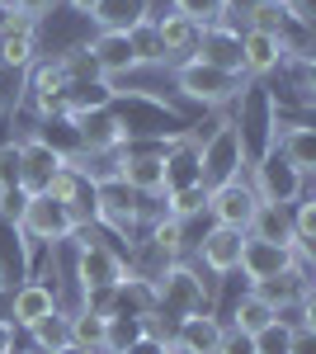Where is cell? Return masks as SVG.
Segmentation results:
<instances>
[{
	"label": "cell",
	"mask_w": 316,
	"mask_h": 354,
	"mask_svg": "<svg viewBox=\"0 0 316 354\" xmlns=\"http://www.w3.org/2000/svg\"><path fill=\"white\" fill-rule=\"evenodd\" d=\"M170 81H175V90L185 95L189 104H198V109H227V104H236L241 95L250 90V81H245V76L217 71V66L198 62V57L175 62V66H170Z\"/></svg>",
	"instance_id": "obj_1"
},
{
	"label": "cell",
	"mask_w": 316,
	"mask_h": 354,
	"mask_svg": "<svg viewBox=\"0 0 316 354\" xmlns=\"http://www.w3.org/2000/svg\"><path fill=\"white\" fill-rule=\"evenodd\" d=\"M198 165H203V185H227L241 180L250 165V142L245 128H236V118H217L208 137H198Z\"/></svg>",
	"instance_id": "obj_2"
},
{
	"label": "cell",
	"mask_w": 316,
	"mask_h": 354,
	"mask_svg": "<svg viewBox=\"0 0 316 354\" xmlns=\"http://www.w3.org/2000/svg\"><path fill=\"white\" fill-rule=\"evenodd\" d=\"M151 302H156L151 312H160V317L175 326V322H185L194 312H208L212 307V283H203V274L194 270V265L175 260V265L151 283Z\"/></svg>",
	"instance_id": "obj_3"
},
{
	"label": "cell",
	"mask_w": 316,
	"mask_h": 354,
	"mask_svg": "<svg viewBox=\"0 0 316 354\" xmlns=\"http://www.w3.org/2000/svg\"><path fill=\"white\" fill-rule=\"evenodd\" d=\"M76 279H80V293H90V288H118L123 279H128V260L113 250V245L100 236V227H76Z\"/></svg>",
	"instance_id": "obj_4"
},
{
	"label": "cell",
	"mask_w": 316,
	"mask_h": 354,
	"mask_svg": "<svg viewBox=\"0 0 316 354\" xmlns=\"http://www.w3.org/2000/svg\"><path fill=\"white\" fill-rule=\"evenodd\" d=\"M245 180H250V189L260 203H274V208H292L302 194H307V175L302 170H292L274 147H260L250 165H245Z\"/></svg>",
	"instance_id": "obj_5"
},
{
	"label": "cell",
	"mask_w": 316,
	"mask_h": 354,
	"mask_svg": "<svg viewBox=\"0 0 316 354\" xmlns=\"http://www.w3.org/2000/svg\"><path fill=\"white\" fill-rule=\"evenodd\" d=\"M142 222H147V198H137V194H132L128 185H118V180L95 185V227H109V232H118L123 241H137Z\"/></svg>",
	"instance_id": "obj_6"
},
{
	"label": "cell",
	"mask_w": 316,
	"mask_h": 354,
	"mask_svg": "<svg viewBox=\"0 0 316 354\" xmlns=\"http://www.w3.org/2000/svg\"><path fill=\"white\" fill-rule=\"evenodd\" d=\"M80 222L71 218V208L66 203H57L53 194H28V208H24V222H19V232H28L38 245H62L76 236Z\"/></svg>",
	"instance_id": "obj_7"
},
{
	"label": "cell",
	"mask_w": 316,
	"mask_h": 354,
	"mask_svg": "<svg viewBox=\"0 0 316 354\" xmlns=\"http://www.w3.org/2000/svg\"><path fill=\"white\" fill-rule=\"evenodd\" d=\"M118 185H128L137 198H165V170H160V147H123L113 156Z\"/></svg>",
	"instance_id": "obj_8"
},
{
	"label": "cell",
	"mask_w": 316,
	"mask_h": 354,
	"mask_svg": "<svg viewBox=\"0 0 316 354\" xmlns=\"http://www.w3.org/2000/svg\"><path fill=\"white\" fill-rule=\"evenodd\" d=\"M80 133V156H118L123 147L132 142V128L118 109H95V113H80L71 118Z\"/></svg>",
	"instance_id": "obj_9"
},
{
	"label": "cell",
	"mask_w": 316,
	"mask_h": 354,
	"mask_svg": "<svg viewBox=\"0 0 316 354\" xmlns=\"http://www.w3.org/2000/svg\"><path fill=\"white\" fill-rule=\"evenodd\" d=\"M255 208H260V198H255V189H250V180H245V175L208 189V213H212L217 227H236V232H245L250 218H255Z\"/></svg>",
	"instance_id": "obj_10"
},
{
	"label": "cell",
	"mask_w": 316,
	"mask_h": 354,
	"mask_svg": "<svg viewBox=\"0 0 316 354\" xmlns=\"http://www.w3.org/2000/svg\"><path fill=\"white\" fill-rule=\"evenodd\" d=\"M297 260H292L288 245H274V241H255V236H245L241 241V265L236 274L241 279H250V288L255 283H269V279H279L284 270H292Z\"/></svg>",
	"instance_id": "obj_11"
},
{
	"label": "cell",
	"mask_w": 316,
	"mask_h": 354,
	"mask_svg": "<svg viewBox=\"0 0 316 354\" xmlns=\"http://www.w3.org/2000/svg\"><path fill=\"white\" fill-rule=\"evenodd\" d=\"M269 147L292 165V170H302V175H312L316 170V128L312 123H284V109L274 118V137H269Z\"/></svg>",
	"instance_id": "obj_12"
},
{
	"label": "cell",
	"mask_w": 316,
	"mask_h": 354,
	"mask_svg": "<svg viewBox=\"0 0 316 354\" xmlns=\"http://www.w3.org/2000/svg\"><path fill=\"white\" fill-rule=\"evenodd\" d=\"M198 62H208L217 71H232L241 76V24L236 19H222V24H208L198 33V48H194Z\"/></svg>",
	"instance_id": "obj_13"
},
{
	"label": "cell",
	"mask_w": 316,
	"mask_h": 354,
	"mask_svg": "<svg viewBox=\"0 0 316 354\" xmlns=\"http://www.w3.org/2000/svg\"><path fill=\"white\" fill-rule=\"evenodd\" d=\"M222 317L217 312H194V317H185V322H175V330H170V350L175 354H217V340H222Z\"/></svg>",
	"instance_id": "obj_14"
},
{
	"label": "cell",
	"mask_w": 316,
	"mask_h": 354,
	"mask_svg": "<svg viewBox=\"0 0 316 354\" xmlns=\"http://www.w3.org/2000/svg\"><path fill=\"white\" fill-rule=\"evenodd\" d=\"M57 312V283H43V279H28L15 288L10 298V326L15 330H33L43 317Z\"/></svg>",
	"instance_id": "obj_15"
},
{
	"label": "cell",
	"mask_w": 316,
	"mask_h": 354,
	"mask_svg": "<svg viewBox=\"0 0 316 354\" xmlns=\"http://www.w3.org/2000/svg\"><path fill=\"white\" fill-rule=\"evenodd\" d=\"M241 241H245V232H236V227H217V222H212L208 232H203V241H198V260H203V270H208L212 279L236 274Z\"/></svg>",
	"instance_id": "obj_16"
},
{
	"label": "cell",
	"mask_w": 316,
	"mask_h": 354,
	"mask_svg": "<svg viewBox=\"0 0 316 354\" xmlns=\"http://www.w3.org/2000/svg\"><path fill=\"white\" fill-rule=\"evenodd\" d=\"M62 156H57L48 142H38V137H24L19 142V189L24 194H43L53 185V175L62 170Z\"/></svg>",
	"instance_id": "obj_17"
},
{
	"label": "cell",
	"mask_w": 316,
	"mask_h": 354,
	"mask_svg": "<svg viewBox=\"0 0 316 354\" xmlns=\"http://www.w3.org/2000/svg\"><path fill=\"white\" fill-rule=\"evenodd\" d=\"M66 85H71V76H66L62 57H53V62H33L28 95H33V109H38V118H53V113H62V95H66Z\"/></svg>",
	"instance_id": "obj_18"
},
{
	"label": "cell",
	"mask_w": 316,
	"mask_h": 354,
	"mask_svg": "<svg viewBox=\"0 0 316 354\" xmlns=\"http://www.w3.org/2000/svg\"><path fill=\"white\" fill-rule=\"evenodd\" d=\"M284 38H274V33H241V76L245 81H255V76H274L279 66H284Z\"/></svg>",
	"instance_id": "obj_19"
},
{
	"label": "cell",
	"mask_w": 316,
	"mask_h": 354,
	"mask_svg": "<svg viewBox=\"0 0 316 354\" xmlns=\"http://www.w3.org/2000/svg\"><path fill=\"white\" fill-rule=\"evenodd\" d=\"M151 5H156V0H95L90 24L100 28V33H132L137 24L156 19V10H151Z\"/></svg>",
	"instance_id": "obj_20"
},
{
	"label": "cell",
	"mask_w": 316,
	"mask_h": 354,
	"mask_svg": "<svg viewBox=\"0 0 316 354\" xmlns=\"http://www.w3.org/2000/svg\"><path fill=\"white\" fill-rule=\"evenodd\" d=\"M151 24H156V43H160L165 66H175V62L194 57V48H198V33H203L194 19H185V15H175V10H170V15H156Z\"/></svg>",
	"instance_id": "obj_21"
},
{
	"label": "cell",
	"mask_w": 316,
	"mask_h": 354,
	"mask_svg": "<svg viewBox=\"0 0 316 354\" xmlns=\"http://www.w3.org/2000/svg\"><path fill=\"white\" fill-rule=\"evenodd\" d=\"M33 57H38V24L24 19V15H15L10 28L0 33V66L5 71H28Z\"/></svg>",
	"instance_id": "obj_22"
},
{
	"label": "cell",
	"mask_w": 316,
	"mask_h": 354,
	"mask_svg": "<svg viewBox=\"0 0 316 354\" xmlns=\"http://www.w3.org/2000/svg\"><path fill=\"white\" fill-rule=\"evenodd\" d=\"M85 53L95 57V66H100L104 81H113V76H132V71H137V57H132L128 33H95V38L85 43Z\"/></svg>",
	"instance_id": "obj_23"
},
{
	"label": "cell",
	"mask_w": 316,
	"mask_h": 354,
	"mask_svg": "<svg viewBox=\"0 0 316 354\" xmlns=\"http://www.w3.org/2000/svg\"><path fill=\"white\" fill-rule=\"evenodd\" d=\"M113 100H118V90H113V81H104V76H95V81H71L66 95H62V113H66V118H80V113H95V109H113Z\"/></svg>",
	"instance_id": "obj_24"
},
{
	"label": "cell",
	"mask_w": 316,
	"mask_h": 354,
	"mask_svg": "<svg viewBox=\"0 0 316 354\" xmlns=\"http://www.w3.org/2000/svg\"><path fill=\"white\" fill-rule=\"evenodd\" d=\"M241 24L250 33H274V38H288V28H297L288 19V5L284 0H245V10H236Z\"/></svg>",
	"instance_id": "obj_25"
},
{
	"label": "cell",
	"mask_w": 316,
	"mask_h": 354,
	"mask_svg": "<svg viewBox=\"0 0 316 354\" xmlns=\"http://www.w3.org/2000/svg\"><path fill=\"white\" fill-rule=\"evenodd\" d=\"M245 236H255V241H274V245H292V218H288V208L260 203V208H255V218H250V227H245Z\"/></svg>",
	"instance_id": "obj_26"
},
{
	"label": "cell",
	"mask_w": 316,
	"mask_h": 354,
	"mask_svg": "<svg viewBox=\"0 0 316 354\" xmlns=\"http://www.w3.org/2000/svg\"><path fill=\"white\" fill-rule=\"evenodd\" d=\"M28 340H33V354H57V350H66V345H71V317L57 307L53 317H43L38 326L28 330Z\"/></svg>",
	"instance_id": "obj_27"
},
{
	"label": "cell",
	"mask_w": 316,
	"mask_h": 354,
	"mask_svg": "<svg viewBox=\"0 0 316 354\" xmlns=\"http://www.w3.org/2000/svg\"><path fill=\"white\" fill-rule=\"evenodd\" d=\"M170 10L185 15V19H194L198 28L222 24V19H236V0H170Z\"/></svg>",
	"instance_id": "obj_28"
},
{
	"label": "cell",
	"mask_w": 316,
	"mask_h": 354,
	"mask_svg": "<svg viewBox=\"0 0 316 354\" xmlns=\"http://www.w3.org/2000/svg\"><path fill=\"white\" fill-rule=\"evenodd\" d=\"M269 322H274V307H269V302H260L250 288H245V293L232 302V322H227V326H236V330H245V335H255V330H264Z\"/></svg>",
	"instance_id": "obj_29"
},
{
	"label": "cell",
	"mask_w": 316,
	"mask_h": 354,
	"mask_svg": "<svg viewBox=\"0 0 316 354\" xmlns=\"http://www.w3.org/2000/svg\"><path fill=\"white\" fill-rule=\"evenodd\" d=\"M104 326L109 317H95V312H71V345H80V350L90 354H104Z\"/></svg>",
	"instance_id": "obj_30"
},
{
	"label": "cell",
	"mask_w": 316,
	"mask_h": 354,
	"mask_svg": "<svg viewBox=\"0 0 316 354\" xmlns=\"http://www.w3.org/2000/svg\"><path fill=\"white\" fill-rule=\"evenodd\" d=\"M208 213V185H194V189H180V194H165V218L175 222H189Z\"/></svg>",
	"instance_id": "obj_31"
},
{
	"label": "cell",
	"mask_w": 316,
	"mask_h": 354,
	"mask_svg": "<svg viewBox=\"0 0 316 354\" xmlns=\"http://www.w3.org/2000/svg\"><path fill=\"white\" fill-rule=\"evenodd\" d=\"M142 335V317H128V312H113L104 326V354H123Z\"/></svg>",
	"instance_id": "obj_32"
},
{
	"label": "cell",
	"mask_w": 316,
	"mask_h": 354,
	"mask_svg": "<svg viewBox=\"0 0 316 354\" xmlns=\"http://www.w3.org/2000/svg\"><path fill=\"white\" fill-rule=\"evenodd\" d=\"M128 43H132V57H137V71H142V66H165V57H160V43H156V24H151V19L132 28Z\"/></svg>",
	"instance_id": "obj_33"
},
{
	"label": "cell",
	"mask_w": 316,
	"mask_h": 354,
	"mask_svg": "<svg viewBox=\"0 0 316 354\" xmlns=\"http://www.w3.org/2000/svg\"><path fill=\"white\" fill-rule=\"evenodd\" d=\"M147 241L156 245V250H165L170 260H180V250H185V222H175V218H156L151 227H147Z\"/></svg>",
	"instance_id": "obj_34"
},
{
	"label": "cell",
	"mask_w": 316,
	"mask_h": 354,
	"mask_svg": "<svg viewBox=\"0 0 316 354\" xmlns=\"http://www.w3.org/2000/svg\"><path fill=\"white\" fill-rule=\"evenodd\" d=\"M292 345V322L284 317H274L264 330H255V354H288Z\"/></svg>",
	"instance_id": "obj_35"
},
{
	"label": "cell",
	"mask_w": 316,
	"mask_h": 354,
	"mask_svg": "<svg viewBox=\"0 0 316 354\" xmlns=\"http://www.w3.org/2000/svg\"><path fill=\"white\" fill-rule=\"evenodd\" d=\"M19 189V142H0V194Z\"/></svg>",
	"instance_id": "obj_36"
},
{
	"label": "cell",
	"mask_w": 316,
	"mask_h": 354,
	"mask_svg": "<svg viewBox=\"0 0 316 354\" xmlns=\"http://www.w3.org/2000/svg\"><path fill=\"white\" fill-rule=\"evenodd\" d=\"M24 208H28V194L24 189H5V194H0V222L19 227V222H24Z\"/></svg>",
	"instance_id": "obj_37"
},
{
	"label": "cell",
	"mask_w": 316,
	"mask_h": 354,
	"mask_svg": "<svg viewBox=\"0 0 316 354\" xmlns=\"http://www.w3.org/2000/svg\"><path fill=\"white\" fill-rule=\"evenodd\" d=\"M217 354H255V335H245V330H236V326H222Z\"/></svg>",
	"instance_id": "obj_38"
},
{
	"label": "cell",
	"mask_w": 316,
	"mask_h": 354,
	"mask_svg": "<svg viewBox=\"0 0 316 354\" xmlns=\"http://www.w3.org/2000/svg\"><path fill=\"white\" fill-rule=\"evenodd\" d=\"M57 5H62V0H10V10L24 15V19H33V24H43L48 15H57Z\"/></svg>",
	"instance_id": "obj_39"
},
{
	"label": "cell",
	"mask_w": 316,
	"mask_h": 354,
	"mask_svg": "<svg viewBox=\"0 0 316 354\" xmlns=\"http://www.w3.org/2000/svg\"><path fill=\"white\" fill-rule=\"evenodd\" d=\"M288 354H316V330H312V326H292Z\"/></svg>",
	"instance_id": "obj_40"
},
{
	"label": "cell",
	"mask_w": 316,
	"mask_h": 354,
	"mask_svg": "<svg viewBox=\"0 0 316 354\" xmlns=\"http://www.w3.org/2000/svg\"><path fill=\"white\" fill-rule=\"evenodd\" d=\"M123 354H170V345H160V340H151V335H137Z\"/></svg>",
	"instance_id": "obj_41"
},
{
	"label": "cell",
	"mask_w": 316,
	"mask_h": 354,
	"mask_svg": "<svg viewBox=\"0 0 316 354\" xmlns=\"http://www.w3.org/2000/svg\"><path fill=\"white\" fill-rule=\"evenodd\" d=\"M0 354H15V326H10V317H0Z\"/></svg>",
	"instance_id": "obj_42"
},
{
	"label": "cell",
	"mask_w": 316,
	"mask_h": 354,
	"mask_svg": "<svg viewBox=\"0 0 316 354\" xmlns=\"http://www.w3.org/2000/svg\"><path fill=\"white\" fill-rule=\"evenodd\" d=\"M62 5H71V10H76V15H85V19H90V10H95V0H62Z\"/></svg>",
	"instance_id": "obj_43"
},
{
	"label": "cell",
	"mask_w": 316,
	"mask_h": 354,
	"mask_svg": "<svg viewBox=\"0 0 316 354\" xmlns=\"http://www.w3.org/2000/svg\"><path fill=\"white\" fill-rule=\"evenodd\" d=\"M10 19H15V10H10V0H0V33L10 28Z\"/></svg>",
	"instance_id": "obj_44"
},
{
	"label": "cell",
	"mask_w": 316,
	"mask_h": 354,
	"mask_svg": "<svg viewBox=\"0 0 316 354\" xmlns=\"http://www.w3.org/2000/svg\"><path fill=\"white\" fill-rule=\"evenodd\" d=\"M57 354H90V350H80V345H66V350H57Z\"/></svg>",
	"instance_id": "obj_45"
},
{
	"label": "cell",
	"mask_w": 316,
	"mask_h": 354,
	"mask_svg": "<svg viewBox=\"0 0 316 354\" xmlns=\"http://www.w3.org/2000/svg\"><path fill=\"white\" fill-rule=\"evenodd\" d=\"M5 109H10V104H5V90H0V118H5Z\"/></svg>",
	"instance_id": "obj_46"
},
{
	"label": "cell",
	"mask_w": 316,
	"mask_h": 354,
	"mask_svg": "<svg viewBox=\"0 0 316 354\" xmlns=\"http://www.w3.org/2000/svg\"><path fill=\"white\" fill-rule=\"evenodd\" d=\"M0 288H5V274H0Z\"/></svg>",
	"instance_id": "obj_47"
},
{
	"label": "cell",
	"mask_w": 316,
	"mask_h": 354,
	"mask_svg": "<svg viewBox=\"0 0 316 354\" xmlns=\"http://www.w3.org/2000/svg\"><path fill=\"white\" fill-rule=\"evenodd\" d=\"M0 76H5V66H0Z\"/></svg>",
	"instance_id": "obj_48"
},
{
	"label": "cell",
	"mask_w": 316,
	"mask_h": 354,
	"mask_svg": "<svg viewBox=\"0 0 316 354\" xmlns=\"http://www.w3.org/2000/svg\"><path fill=\"white\" fill-rule=\"evenodd\" d=\"M170 354H175V350H170Z\"/></svg>",
	"instance_id": "obj_49"
}]
</instances>
